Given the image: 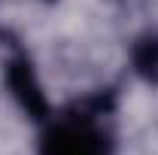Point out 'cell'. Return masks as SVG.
<instances>
[{"mask_svg": "<svg viewBox=\"0 0 158 155\" xmlns=\"http://www.w3.org/2000/svg\"><path fill=\"white\" fill-rule=\"evenodd\" d=\"M43 155H106L103 140L88 125H61L46 137Z\"/></svg>", "mask_w": 158, "mask_h": 155, "instance_id": "obj_1", "label": "cell"}]
</instances>
